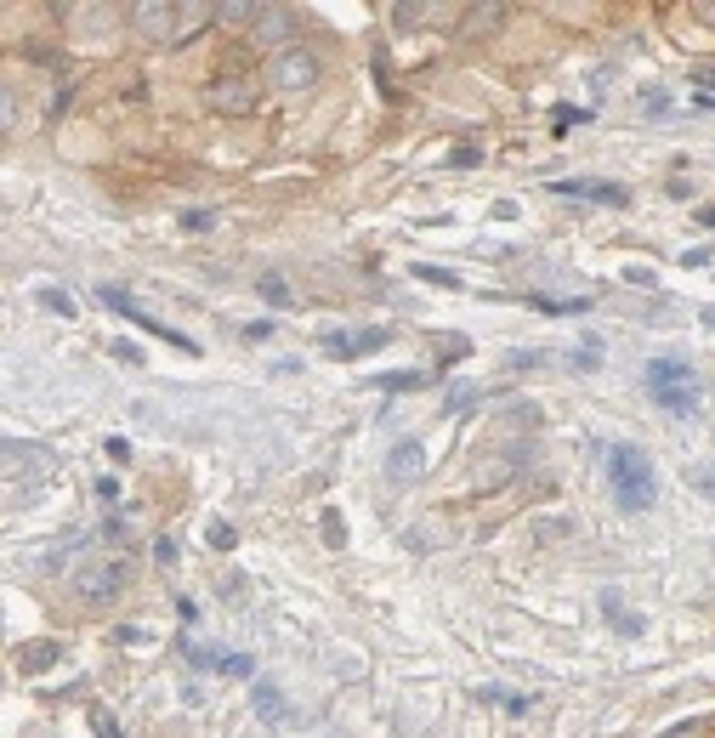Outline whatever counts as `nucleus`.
<instances>
[{
    "instance_id": "obj_3",
    "label": "nucleus",
    "mask_w": 715,
    "mask_h": 738,
    "mask_svg": "<svg viewBox=\"0 0 715 738\" xmlns=\"http://www.w3.org/2000/svg\"><path fill=\"white\" fill-rule=\"evenodd\" d=\"M647 398L670 415H693L698 409V375L693 364H681V358H653L647 364Z\"/></svg>"
},
{
    "instance_id": "obj_16",
    "label": "nucleus",
    "mask_w": 715,
    "mask_h": 738,
    "mask_svg": "<svg viewBox=\"0 0 715 738\" xmlns=\"http://www.w3.org/2000/svg\"><path fill=\"white\" fill-rule=\"evenodd\" d=\"M369 387H381V392H420V387H426V375H420V369H392V375H375Z\"/></svg>"
},
{
    "instance_id": "obj_36",
    "label": "nucleus",
    "mask_w": 715,
    "mask_h": 738,
    "mask_svg": "<svg viewBox=\"0 0 715 738\" xmlns=\"http://www.w3.org/2000/svg\"><path fill=\"white\" fill-rule=\"evenodd\" d=\"M704 18H710V23H715V0H710V6H704Z\"/></svg>"
},
{
    "instance_id": "obj_35",
    "label": "nucleus",
    "mask_w": 715,
    "mask_h": 738,
    "mask_svg": "<svg viewBox=\"0 0 715 738\" xmlns=\"http://www.w3.org/2000/svg\"><path fill=\"white\" fill-rule=\"evenodd\" d=\"M698 324H704V330H715V307H704V313H698Z\"/></svg>"
},
{
    "instance_id": "obj_25",
    "label": "nucleus",
    "mask_w": 715,
    "mask_h": 738,
    "mask_svg": "<svg viewBox=\"0 0 715 738\" xmlns=\"http://www.w3.org/2000/svg\"><path fill=\"white\" fill-rule=\"evenodd\" d=\"M210 18H222V23H245V18H256V6H239V0H227V6H210Z\"/></svg>"
},
{
    "instance_id": "obj_33",
    "label": "nucleus",
    "mask_w": 715,
    "mask_h": 738,
    "mask_svg": "<svg viewBox=\"0 0 715 738\" xmlns=\"http://www.w3.org/2000/svg\"><path fill=\"white\" fill-rule=\"evenodd\" d=\"M97 733H103V738H125V733H120V727H114L108 716H97Z\"/></svg>"
},
{
    "instance_id": "obj_23",
    "label": "nucleus",
    "mask_w": 715,
    "mask_h": 738,
    "mask_svg": "<svg viewBox=\"0 0 715 738\" xmlns=\"http://www.w3.org/2000/svg\"><path fill=\"white\" fill-rule=\"evenodd\" d=\"M420 18H426V6H409V0L392 6V23H398V29H420Z\"/></svg>"
},
{
    "instance_id": "obj_29",
    "label": "nucleus",
    "mask_w": 715,
    "mask_h": 738,
    "mask_svg": "<svg viewBox=\"0 0 715 738\" xmlns=\"http://www.w3.org/2000/svg\"><path fill=\"white\" fill-rule=\"evenodd\" d=\"M693 489L715 500V466H693Z\"/></svg>"
},
{
    "instance_id": "obj_1",
    "label": "nucleus",
    "mask_w": 715,
    "mask_h": 738,
    "mask_svg": "<svg viewBox=\"0 0 715 738\" xmlns=\"http://www.w3.org/2000/svg\"><path fill=\"white\" fill-rule=\"evenodd\" d=\"M608 483L619 511H647L659 500V477H653V460L636 449V443H613L608 449Z\"/></svg>"
},
{
    "instance_id": "obj_34",
    "label": "nucleus",
    "mask_w": 715,
    "mask_h": 738,
    "mask_svg": "<svg viewBox=\"0 0 715 738\" xmlns=\"http://www.w3.org/2000/svg\"><path fill=\"white\" fill-rule=\"evenodd\" d=\"M693 80H698V91H710V86H715V69H704V74H693Z\"/></svg>"
},
{
    "instance_id": "obj_15",
    "label": "nucleus",
    "mask_w": 715,
    "mask_h": 738,
    "mask_svg": "<svg viewBox=\"0 0 715 738\" xmlns=\"http://www.w3.org/2000/svg\"><path fill=\"white\" fill-rule=\"evenodd\" d=\"M256 716L273 721V727H279V721H290V710H284V693H279L273 682H256Z\"/></svg>"
},
{
    "instance_id": "obj_32",
    "label": "nucleus",
    "mask_w": 715,
    "mask_h": 738,
    "mask_svg": "<svg viewBox=\"0 0 715 738\" xmlns=\"http://www.w3.org/2000/svg\"><path fill=\"white\" fill-rule=\"evenodd\" d=\"M585 120H591L585 108H557V131H568V125H585Z\"/></svg>"
},
{
    "instance_id": "obj_11",
    "label": "nucleus",
    "mask_w": 715,
    "mask_h": 738,
    "mask_svg": "<svg viewBox=\"0 0 715 738\" xmlns=\"http://www.w3.org/2000/svg\"><path fill=\"white\" fill-rule=\"evenodd\" d=\"M57 659H63V648H57L52 636H35V642H23V648H18V670H23V676H46Z\"/></svg>"
},
{
    "instance_id": "obj_19",
    "label": "nucleus",
    "mask_w": 715,
    "mask_h": 738,
    "mask_svg": "<svg viewBox=\"0 0 715 738\" xmlns=\"http://www.w3.org/2000/svg\"><path fill=\"white\" fill-rule=\"evenodd\" d=\"M35 301L46 307V313H57V318H74V301L63 296V290H52V284H46V290H35Z\"/></svg>"
},
{
    "instance_id": "obj_22",
    "label": "nucleus",
    "mask_w": 715,
    "mask_h": 738,
    "mask_svg": "<svg viewBox=\"0 0 715 738\" xmlns=\"http://www.w3.org/2000/svg\"><path fill=\"white\" fill-rule=\"evenodd\" d=\"M318 523H324V545H335V551L347 545V528H341V511H324Z\"/></svg>"
},
{
    "instance_id": "obj_12",
    "label": "nucleus",
    "mask_w": 715,
    "mask_h": 738,
    "mask_svg": "<svg viewBox=\"0 0 715 738\" xmlns=\"http://www.w3.org/2000/svg\"><path fill=\"white\" fill-rule=\"evenodd\" d=\"M137 29H142L148 40H171V35H176V6L142 0V6H137Z\"/></svg>"
},
{
    "instance_id": "obj_9",
    "label": "nucleus",
    "mask_w": 715,
    "mask_h": 738,
    "mask_svg": "<svg viewBox=\"0 0 715 738\" xmlns=\"http://www.w3.org/2000/svg\"><path fill=\"white\" fill-rule=\"evenodd\" d=\"M562 199H596V205H625L630 188L625 182H596V176H568V182H551Z\"/></svg>"
},
{
    "instance_id": "obj_10",
    "label": "nucleus",
    "mask_w": 715,
    "mask_h": 738,
    "mask_svg": "<svg viewBox=\"0 0 715 738\" xmlns=\"http://www.w3.org/2000/svg\"><path fill=\"white\" fill-rule=\"evenodd\" d=\"M205 97L216 114H250L256 108V86H245V80H210Z\"/></svg>"
},
{
    "instance_id": "obj_20",
    "label": "nucleus",
    "mask_w": 715,
    "mask_h": 738,
    "mask_svg": "<svg viewBox=\"0 0 715 738\" xmlns=\"http://www.w3.org/2000/svg\"><path fill=\"white\" fill-rule=\"evenodd\" d=\"M188 653H193V665L199 670H222V676H227V659H233L227 648H188Z\"/></svg>"
},
{
    "instance_id": "obj_5",
    "label": "nucleus",
    "mask_w": 715,
    "mask_h": 738,
    "mask_svg": "<svg viewBox=\"0 0 715 738\" xmlns=\"http://www.w3.org/2000/svg\"><path fill=\"white\" fill-rule=\"evenodd\" d=\"M273 86H279V91L318 86V57L307 52V46H284V52L273 57Z\"/></svg>"
},
{
    "instance_id": "obj_18",
    "label": "nucleus",
    "mask_w": 715,
    "mask_h": 738,
    "mask_svg": "<svg viewBox=\"0 0 715 738\" xmlns=\"http://www.w3.org/2000/svg\"><path fill=\"white\" fill-rule=\"evenodd\" d=\"M415 279H420V284H437V290H460V273H449V267H432V262H415Z\"/></svg>"
},
{
    "instance_id": "obj_30",
    "label": "nucleus",
    "mask_w": 715,
    "mask_h": 738,
    "mask_svg": "<svg viewBox=\"0 0 715 738\" xmlns=\"http://www.w3.org/2000/svg\"><path fill=\"white\" fill-rule=\"evenodd\" d=\"M182 228H188V233H205V228H216V216H210V211H188V216H182Z\"/></svg>"
},
{
    "instance_id": "obj_24",
    "label": "nucleus",
    "mask_w": 715,
    "mask_h": 738,
    "mask_svg": "<svg viewBox=\"0 0 715 738\" xmlns=\"http://www.w3.org/2000/svg\"><path fill=\"white\" fill-rule=\"evenodd\" d=\"M642 108H647V114H653V120H664V114H670V91L647 86V91H642Z\"/></svg>"
},
{
    "instance_id": "obj_28",
    "label": "nucleus",
    "mask_w": 715,
    "mask_h": 738,
    "mask_svg": "<svg viewBox=\"0 0 715 738\" xmlns=\"http://www.w3.org/2000/svg\"><path fill=\"white\" fill-rule=\"evenodd\" d=\"M205 540L216 545V551H233V545H239V534H233L227 523H210V528H205Z\"/></svg>"
},
{
    "instance_id": "obj_14",
    "label": "nucleus",
    "mask_w": 715,
    "mask_h": 738,
    "mask_svg": "<svg viewBox=\"0 0 715 738\" xmlns=\"http://www.w3.org/2000/svg\"><path fill=\"white\" fill-rule=\"evenodd\" d=\"M290 23H296V18H290L284 6H256V35H262V40H284V35H290Z\"/></svg>"
},
{
    "instance_id": "obj_8",
    "label": "nucleus",
    "mask_w": 715,
    "mask_h": 738,
    "mask_svg": "<svg viewBox=\"0 0 715 738\" xmlns=\"http://www.w3.org/2000/svg\"><path fill=\"white\" fill-rule=\"evenodd\" d=\"M52 466V455L40 449V443H23V438H6V477L12 483H35L40 472Z\"/></svg>"
},
{
    "instance_id": "obj_6",
    "label": "nucleus",
    "mask_w": 715,
    "mask_h": 738,
    "mask_svg": "<svg viewBox=\"0 0 715 738\" xmlns=\"http://www.w3.org/2000/svg\"><path fill=\"white\" fill-rule=\"evenodd\" d=\"M318 341H324L330 358H369V352H381L392 335H386L381 324H369V330H324Z\"/></svg>"
},
{
    "instance_id": "obj_31",
    "label": "nucleus",
    "mask_w": 715,
    "mask_h": 738,
    "mask_svg": "<svg viewBox=\"0 0 715 738\" xmlns=\"http://www.w3.org/2000/svg\"><path fill=\"white\" fill-rule=\"evenodd\" d=\"M154 563L159 568H176V540H154Z\"/></svg>"
},
{
    "instance_id": "obj_7",
    "label": "nucleus",
    "mask_w": 715,
    "mask_h": 738,
    "mask_svg": "<svg viewBox=\"0 0 715 738\" xmlns=\"http://www.w3.org/2000/svg\"><path fill=\"white\" fill-rule=\"evenodd\" d=\"M420 477H426V449H420L415 438L392 443V455H386V483H392V489H415Z\"/></svg>"
},
{
    "instance_id": "obj_13",
    "label": "nucleus",
    "mask_w": 715,
    "mask_h": 738,
    "mask_svg": "<svg viewBox=\"0 0 715 738\" xmlns=\"http://www.w3.org/2000/svg\"><path fill=\"white\" fill-rule=\"evenodd\" d=\"M477 699L500 704L506 716H528V710H534V693H511V687H477Z\"/></svg>"
},
{
    "instance_id": "obj_4",
    "label": "nucleus",
    "mask_w": 715,
    "mask_h": 738,
    "mask_svg": "<svg viewBox=\"0 0 715 738\" xmlns=\"http://www.w3.org/2000/svg\"><path fill=\"white\" fill-rule=\"evenodd\" d=\"M97 301H103L108 313H120V318H131V324H142V330H148V335H165L171 347H182V352H199V341H188V335H182V330H165L159 318H148V313H142V307H137V301H131V296H125V290H120V284H103V290H97Z\"/></svg>"
},
{
    "instance_id": "obj_2",
    "label": "nucleus",
    "mask_w": 715,
    "mask_h": 738,
    "mask_svg": "<svg viewBox=\"0 0 715 738\" xmlns=\"http://www.w3.org/2000/svg\"><path fill=\"white\" fill-rule=\"evenodd\" d=\"M125 585H131V568H125V557H91V563L74 568V602H86V608H114V602L125 597Z\"/></svg>"
},
{
    "instance_id": "obj_27",
    "label": "nucleus",
    "mask_w": 715,
    "mask_h": 738,
    "mask_svg": "<svg viewBox=\"0 0 715 738\" xmlns=\"http://www.w3.org/2000/svg\"><path fill=\"white\" fill-rule=\"evenodd\" d=\"M103 534H108V540H131V511H114V517H108V523H103Z\"/></svg>"
},
{
    "instance_id": "obj_26",
    "label": "nucleus",
    "mask_w": 715,
    "mask_h": 738,
    "mask_svg": "<svg viewBox=\"0 0 715 738\" xmlns=\"http://www.w3.org/2000/svg\"><path fill=\"white\" fill-rule=\"evenodd\" d=\"M466 18H471V29H494V23L506 18V6H471Z\"/></svg>"
},
{
    "instance_id": "obj_21",
    "label": "nucleus",
    "mask_w": 715,
    "mask_h": 738,
    "mask_svg": "<svg viewBox=\"0 0 715 738\" xmlns=\"http://www.w3.org/2000/svg\"><path fill=\"white\" fill-rule=\"evenodd\" d=\"M262 296L273 301V307H290V301H296L290 290H284V279H279V273H262Z\"/></svg>"
},
{
    "instance_id": "obj_17",
    "label": "nucleus",
    "mask_w": 715,
    "mask_h": 738,
    "mask_svg": "<svg viewBox=\"0 0 715 738\" xmlns=\"http://www.w3.org/2000/svg\"><path fill=\"white\" fill-rule=\"evenodd\" d=\"M602 608H608V625H613V631H625V636H642V619H630L625 608H619V597H613V591H602Z\"/></svg>"
}]
</instances>
